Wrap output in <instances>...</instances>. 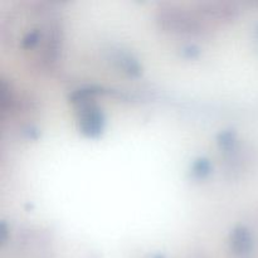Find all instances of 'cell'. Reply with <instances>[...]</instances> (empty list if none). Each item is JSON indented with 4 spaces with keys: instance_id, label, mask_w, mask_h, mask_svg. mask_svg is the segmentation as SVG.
I'll return each mask as SVG.
<instances>
[{
    "instance_id": "cell-1",
    "label": "cell",
    "mask_w": 258,
    "mask_h": 258,
    "mask_svg": "<svg viewBox=\"0 0 258 258\" xmlns=\"http://www.w3.org/2000/svg\"><path fill=\"white\" fill-rule=\"evenodd\" d=\"M78 127L81 133L90 138H96L105 127V115L93 101L78 103Z\"/></svg>"
},
{
    "instance_id": "cell-2",
    "label": "cell",
    "mask_w": 258,
    "mask_h": 258,
    "mask_svg": "<svg viewBox=\"0 0 258 258\" xmlns=\"http://www.w3.org/2000/svg\"><path fill=\"white\" fill-rule=\"evenodd\" d=\"M161 27L171 32L178 33H199L202 30V24L198 18L190 13L180 9L163 10L159 17Z\"/></svg>"
},
{
    "instance_id": "cell-3",
    "label": "cell",
    "mask_w": 258,
    "mask_h": 258,
    "mask_svg": "<svg viewBox=\"0 0 258 258\" xmlns=\"http://www.w3.org/2000/svg\"><path fill=\"white\" fill-rule=\"evenodd\" d=\"M231 249L236 254H246L251 249V233L243 226H238L231 232Z\"/></svg>"
},
{
    "instance_id": "cell-4",
    "label": "cell",
    "mask_w": 258,
    "mask_h": 258,
    "mask_svg": "<svg viewBox=\"0 0 258 258\" xmlns=\"http://www.w3.org/2000/svg\"><path fill=\"white\" fill-rule=\"evenodd\" d=\"M112 59L118 68H121L123 72L128 73V75L139 76L141 73V67L138 59H135L130 53L116 52Z\"/></svg>"
},
{
    "instance_id": "cell-5",
    "label": "cell",
    "mask_w": 258,
    "mask_h": 258,
    "mask_svg": "<svg viewBox=\"0 0 258 258\" xmlns=\"http://www.w3.org/2000/svg\"><path fill=\"white\" fill-rule=\"evenodd\" d=\"M202 8H203L202 12L206 13L207 15L216 18L229 17V15H233V13L236 12L233 7H231L229 4H221V3H207V4L202 5Z\"/></svg>"
},
{
    "instance_id": "cell-6",
    "label": "cell",
    "mask_w": 258,
    "mask_h": 258,
    "mask_svg": "<svg viewBox=\"0 0 258 258\" xmlns=\"http://www.w3.org/2000/svg\"><path fill=\"white\" fill-rule=\"evenodd\" d=\"M212 171V163L209 159L203 158H197L193 161L190 166V174L193 175V178L196 179H204L206 176H208Z\"/></svg>"
},
{
    "instance_id": "cell-7",
    "label": "cell",
    "mask_w": 258,
    "mask_h": 258,
    "mask_svg": "<svg viewBox=\"0 0 258 258\" xmlns=\"http://www.w3.org/2000/svg\"><path fill=\"white\" fill-rule=\"evenodd\" d=\"M218 144L224 150H231V149H233L234 144H236V133L232 130L221 133L218 138Z\"/></svg>"
},
{
    "instance_id": "cell-8",
    "label": "cell",
    "mask_w": 258,
    "mask_h": 258,
    "mask_svg": "<svg viewBox=\"0 0 258 258\" xmlns=\"http://www.w3.org/2000/svg\"><path fill=\"white\" fill-rule=\"evenodd\" d=\"M39 39H40L39 29H32L22 38L20 44H22V48H24V49H30V48H33L34 45L38 44Z\"/></svg>"
},
{
    "instance_id": "cell-9",
    "label": "cell",
    "mask_w": 258,
    "mask_h": 258,
    "mask_svg": "<svg viewBox=\"0 0 258 258\" xmlns=\"http://www.w3.org/2000/svg\"><path fill=\"white\" fill-rule=\"evenodd\" d=\"M183 53L186 57H197L199 54V48L196 45H186L185 48H183Z\"/></svg>"
}]
</instances>
